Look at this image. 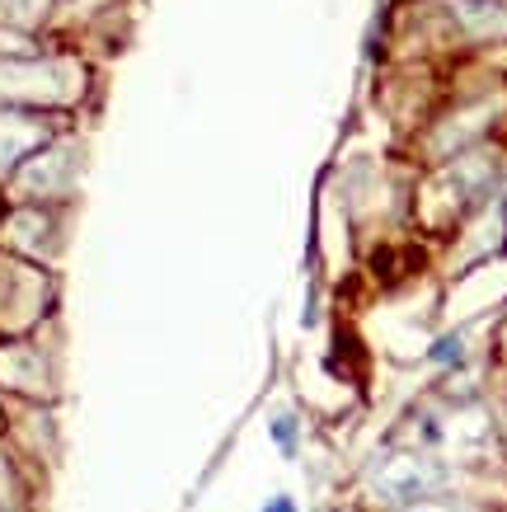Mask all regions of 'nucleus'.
Instances as JSON below:
<instances>
[{"label": "nucleus", "mask_w": 507, "mask_h": 512, "mask_svg": "<svg viewBox=\"0 0 507 512\" xmlns=\"http://www.w3.org/2000/svg\"><path fill=\"white\" fill-rule=\"evenodd\" d=\"M432 362H461V334H446L432 343Z\"/></svg>", "instance_id": "obj_4"}, {"label": "nucleus", "mask_w": 507, "mask_h": 512, "mask_svg": "<svg viewBox=\"0 0 507 512\" xmlns=\"http://www.w3.org/2000/svg\"><path fill=\"white\" fill-rule=\"evenodd\" d=\"M263 512H296V503H292V498H287V494H277V498H273V503H268V508H263Z\"/></svg>", "instance_id": "obj_6"}, {"label": "nucleus", "mask_w": 507, "mask_h": 512, "mask_svg": "<svg viewBox=\"0 0 507 512\" xmlns=\"http://www.w3.org/2000/svg\"><path fill=\"white\" fill-rule=\"evenodd\" d=\"M296 437H301V433H296V414H277V419H273V442L287 451V456L296 451Z\"/></svg>", "instance_id": "obj_3"}, {"label": "nucleus", "mask_w": 507, "mask_h": 512, "mask_svg": "<svg viewBox=\"0 0 507 512\" xmlns=\"http://www.w3.org/2000/svg\"><path fill=\"white\" fill-rule=\"evenodd\" d=\"M43 5L47 0H5V10L15 19H33V15H43Z\"/></svg>", "instance_id": "obj_5"}, {"label": "nucleus", "mask_w": 507, "mask_h": 512, "mask_svg": "<svg viewBox=\"0 0 507 512\" xmlns=\"http://www.w3.org/2000/svg\"><path fill=\"white\" fill-rule=\"evenodd\" d=\"M437 484H442V470L418 466V461H404V466L385 470L381 480H376V489H381L385 503H418V498H428Z\"/></svg>", "instance_id": "obj_1"}, {"label": "nucleus", "mask_w": 507, "mask_h": 512, "mask_svg": "<svg viewBox=\"0 0 507 512\" xmlns=\"http://www.w3.org/2000/svg\"><path fill=\"white\" fill-rule=\"evenodd\" d=\"M456 15L470 33H507V5L498 0H461Z\"/></svg>", "instance_id": "obj_2"}]
</instances>
